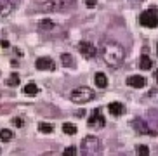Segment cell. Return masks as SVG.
<instances>
[{"mask_svg":"<svg viewBox=\"0 0 158 156\" xmlns=\"http://www.w3.org/2000/svg\"><path fill=\"white\" fill-rule=\"evenodd\" d=\"M101 55H102V59H104L106 64L116 68V66L122 64V61L125 57V51L118 43H115V42H102L101 43Z\"/></svg>","mask_w":158,"mask_h":156,"instance_id":"1","label":"cell"},{"mask_svg":"<svg viewBox=\"0 0 158 156\" xmlns=\"http://www.w3.org/2000/svg\"><path fill=\"white\" fill-rule=\"evenodd\" d=\"M94 90L92 88H89V87H77V88H73V90L70 92V99L73 102H77V104H85V102H89V101H92L94 99Z\"/></svg>","mask_w":158,"mask_h":156,"instance_id":"2","label":"cell"},{"mask_svg":"<svg viewBox=\"0 0 158 156\" xmlns=\"http://www.w3.org/2000/svg\"><path fill=\"white\" fill-rule=\"evenodd\" d=\"M139 23L144 28H156L158 26V9L156 7H151V9L141 12Z\"/></svg>","mask_w":158,"mask_h":156,"instance_id":"3","label":"cell"},{"mask_svg":"<svg viewBox=\"0 0 158 156\" xmlns=\"http://www.w3.org/2000/svg\"><path fill=\"white\" fill-rule=\"evenodd\" d=\"M75 4V0H51L49 4H45V10H54V12H63V10L71 9Z\"/></svg>","mask_w":158,"mask_h":156,"instance_id":"4","label":"cell"},{"mask_svg":"<svg viewBox=\"0 0 158 156\" xmlns=\"http://www.w3.org/2000/svg\"><path fill=\"white\" fill-rule=\"evenodd\" d=\"M99 151V141L98 137H92V135H87V137L82 141V154H94V153Z\"/></svg>","mask_w":158,"mask_h":156,"instance_id":"5","label":"cell"},{"mask_svg":"<svg viewBox=\"0 0 158 156\" xmlns=\"http://www.w3.org/2000/svg\"><path fill=\"white\" fill-rule=\"evenodd\" d=\"M104 123H106V120H104V116H102L101 109H94L92 115H90V118H89V127H94V129H102L104 127Z\"/></svg>","mask_w":158,"mask_h":156,"instance_id":"6","label":"cell"},{"mask_svg":"<svg viewBox=\"0 0 158 156\" xmlns=\"http://www.w3.org/2000/svg\"><path fill=\"white\" fill-rule=\"evenodd\" d=\"M78 51H80V54H84V57H87V59H90V57L96 55V47L87 40H84V42L78 43Z\"/></svg>","mask_w":158,"mask_h":156,"instance_id":"7","label":"cell"},{"mask_svg":"<svg viewBox=\"0 0 158 156\" xmlns=\"http://www.w3.org/2000/svg\"><path fill=\"white\" fill-rule=\"evenodd\" d=\"M127 85H129V87H134V88H143V87H146V78L139 76V75L129 76L127 78Z\"/></svg>","mask_w":158,"mask_h":156,"instance_id":"8","label":"cell"},{"mask_svg":"<svg viewBox=\"0 0 158 156\" xmlns=\"http://www.w3.org/2000/svg\"><path fill=\"white\" fill-rule=\"evenodd\" d=\"M35 66H37V69H54L56 68V64H54V61L51 57H38Z\"/></svg>","mask_w":158,"mask_h":156,"instance_id":"9","label":"cell"},{"mask_svg":"<svg viewBox=\"0 0 158 156\" xmlns=\"http://www.w3.org/2000/svg\"><path fill=\"white\" fill-rule=\"evenodd\" d=\"M108 111H110L113 116H120V115L125 113V106L120 104V102H111V104H108Z\"/></svg>","mask_w":158,"mask_h":156,"instance_id":"10","label":"cell"},{"mask_svg":"<svg viewBox=\"0 0 158 156\" xmlns=\"http://www.w3.org/2000/svg\"><path fill=\"white\" fill-rule=\"evenodd\" d=\"M132 125H134V129L137 130L139 133H151V129H149L148 125H146V121H143V120H134L132 121Z\"/></svg>","mask_w":158,"mask_h":156,"instance_id":"11","label":"cell"},{"mask_svg":"<svg viewBox=\"0 0 158 156\" xmlns=\"http://www.w3.org/2000/svg\"><path fill=\"white\" fill-rule=\"evenodd\" d=\"M96 85H98L99 88H106L108 87V78H106V75L104 73H96Z\"/></svg>","mask_w":158,"mask_h":156,"instance_id":"12","label":"cell"},{"mask_svg":"<svg viewBox=\"0 0 158 156\" xmlns=\"http://www.w3.org/2000/svg\"><path fill=\"white\" fill-rule=\"evenodd\" d=\"M141 69H144V71H148L151 66H153V61L149 59V55H146V54H143L141 55Z\"/></svg>","mask_w":158,"mask_h":156,"instance_id":"13","label":"cell"},{"mask_svg":"<svg viewBox=\"0 0 158 156\" xmlns=\"http://www.w3.org/2000/svg\"><path fill=\"white\" fill-rule=\"evenodd\" d=\"M23 92L26 94V96H35V94H38V87L33 82H30V83H26V85H24Z\"/></svg>","mask_w":158,"mask_h":156,"instance_id":"14","label":"cell"},{"mask_svg":"<svg viewBox=\"0 0 158 156\" xmlns=\"http://www.w3.org/2000/svg\"><path fill=\"white\" fill-rule=\"evenodd\" d=\"M63 132L68 133V135H75V133H77V127H75L73 123H64L63 125Z\"/></svg>","mask_w":158,"mask_h":156,"instance_id":"15","label":"cell"},{"mask_svg":"<svg viewBox=\"0 0 158 156\" xmlns=\"http://www.w3.org/2000/svg\"><path fill=\"white\" fill-rule=\"evenodd\" d=\"M38 130L44 132V133H51L52 130H54V125H52V123H40V125H38Z\"/></svg>","mask_w":158,"mask_h":156,"instance_id":"16","label":"cell"},{"mask_svg":"<svg viewBox=\"0 0 158 156\" xmlns=\"http://www.w3.org/2000/svg\"><path fill=\"white\" fill-rule=\"evenodd\" d=\"M0 135H2V142H9L10 139L14 137V135H12V132H10V130H7V129H2Z\"/></svg>","mask_w":158,"mask_h":156,"instance_id":"17","label":"cell"},{"mask_svg":"<svg viewBox=\"0 0 158 156\" xmlns=\"http://www.w3.org/2000/svg\"><path fill=\"white\" fill-rule=\"evenodd\" d=\"M52 28H54V23H52L51 19H44L42 23H40V30H44V31H49Z\"/></svg>","mask_w":158,"mask_h":156,"instance_id":"18","label":"cell"},{"mask_svg":"<svg viewBox=\"0 0 158 156\" xmlns=\"http://www.w3.org/2000/svg\"><path fill=\"white\" fill-rule=\"evenodd\" d=\"M7 83H9L10 87H18V85H19V75L18 73H12L9 76V82H7Z\"/></svg>","mask_w":158,"mask_h":156,"instance_id":"19","label":"cell"},{"mask_svg":"<svg viewBox=\"0 0 158 156\" xmlns=\"http://www.w3.org/2000/svg\"><path fill=\"white\" fill-rule=\"evenodd\" d=\"M61 61H63V64L64 66H73V59H71L70 54H63L61 55Z\"/></svg>","mask_w":158,"mask_h":156,"instance_id":"20","label":"cell"},{"mask_svg":"<svg viewBox=\"0 0 158 156\" xmlns=\"http://www.w3.org/2000/svg\"><path fill=\"white\" fill-rule=\"evenodd\" d=\"M63 154H68V156H75V154H77V147H73V146H70V147H68V149H66V151L64 153H63Z\"/></svg>","mask_w":158,"mask_h":156,"instance_id":"21","label":"cell"},{"mask_svg":"<svg viewBox=\"0 0 158 156\" xmlns=\"http://www.w3.org/2000/svg\"><path fill=\"white\" fill-rule=\"evenodd\" d=\"M139 154L141 156H148L149 154V149L146 146H139Z\"/></svg>","mask_w":158,"mask_h":156,"instance_id":"22","label":"cell"},{"mask_svg":"<svg viewBox=\"0 0 158 156\" xmlns=\"http://www.w3.org/2000/svg\"><path fill=\"white\" fill-rule=\"evenodd\" d=\"M96 4H98V0H85L87 7H96Z\"/></svg>","mask_w":158,"mask_h":156,"instance_id":"23","label":"cell"},{"mask_svg":"<svg viewBox=\"0 0 158 156\" xmlns=\"http://www.w3.org/2000/svg\"><path fill=\"white\" fill-rule=\"evenodd\" d=\"M12 123H14L16 127H23V120H21V118H14V120H12Z\"/></svg>","mask_w":158,"mask_h":156,"instance_id":"24","label":"cell"},{"mask_svg":"<svg viewBox=\"0 0 158 156\" xmlns=\"http://www.w3.org/2000/svg\"><path fill=\"white\" fill-rule=\"evenodd\" d=\"M2 47H4V49H7V47H9V42L4 40V42H2Z\"/></svg>","mask_w":158,"mask_h":156,"instance_id":"25","label":"cell"},{"mask_svg":"<svg viewBox=\"0 0 158 156\" xmlns=\"http://www.w3.org/2000/svg\"><path fill=\"white\" fill-rule=\"evenodd\" d=\"M84 115H85V111H84V109H80L78 113H77V116H84Z\"/></svg>","mask_w":158,"mask_h":156,"instance_id":"26","label":"cell"},{"mask_svg":"<svg viewBox=\"0 0 158 156\" xmlns=\"http://www.w3.org/2000/svg\"><path fill=\"white\" fill-rule=\"evenodd\" d=\"M155 80H156V82H158V69H156V71H155Z\"/></svg>","mask_w":158,"mask_h":156,"instance_id":"27","label":"cell"},{"mask_svg":"<svg viewBox=\"0 0 158 156\" xmlns=\"http://www.w3.org/2000/svg\"><path fill=\"white\" fill-rule=\"evenodd\" d=\"M156 51H158V45H156Z\"/></svg>","mask_w":158,"mask_h":156,"instance_id":"28","label":"cell"}]
</instances>
